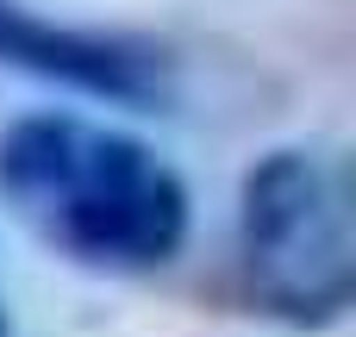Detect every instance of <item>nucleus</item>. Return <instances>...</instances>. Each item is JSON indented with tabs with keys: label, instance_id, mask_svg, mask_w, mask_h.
Instances as JSON below:
<instances>
[{
	"label": "nucleus",
	"instance_id": "f03ea898",
	"mask_svg": "<svg viewBox=\"0 0 356 337\" xmlns=\"http://www.w3.org/2000/svg\"><path fill=\"white\" fill-rule=\"evenodd\" d=\"M238 281L282 325H338L356 300L350 175L332 150L275 144L238 188Z\"/></svg>",
	"mask_w": 356,
	"mask_h": 337
},
{
	"label": "nucleus",
	"instance_id": "20e7f679",
	"mask_svg": "<svg viewBox=\"0 0 356 337\" xmlns=\"http://www.w3.org/2000/svg\"><path fill=\"white\" fill-rule=\"evenodd\" d=\"M0 337H6V294H0Z\"/></svg>",
	"mask_w": 356,
	"mask_h": 337
},
{
	"label": "nucleus",
	"instance_id": "7ed1b4c3",
	"mask_svg": "<svg viewBox=\"0 0 356 337\" xmlns=\"http://www.w3.org/2000/svg\"><path fill=\"white\" fill-rule=\"evenodd\" d=\"M0 69L131 113H163L181 88L175 56L156 38L119 25H69L25 0H0Z\"/></svg>",
	"mask_w": 356,
	"mask_h": 337
},
{
	"label": "nucleus",
	"instance_id": "f257e3e1",
	"mask_svg": "<svg viewBox=\"0 0 356 337\" xmlns=\"http://www.w3.org/2000/svg\"><path fill=\"white\" fill-rule=\"evenodd\" d=\"M0 206L88 275H156L194 231L181 169L125 125L69 106L0 125Z\"/></svg>",
	"mask_w": 356,
	"mask_h": 337
}]
</instances>
